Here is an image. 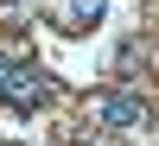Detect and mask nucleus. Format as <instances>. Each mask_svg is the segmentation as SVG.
I'll return each instance as SVG.
<instances>
[{
	"label": "nucleus",
	"instance_id": "1",
	"mask_svg": "<svg viewBox=\"0 0 159 146\" xmlns=\"http://www.w3.org/2000/svg\"><path fill=\"white\" fill-rule=\"evenodd\" d=\"M0 102H13L19 114H32L38 102H45V70H38L32 57H13L7 64V83H0Z\"/></svg>",
	"mask_w": 159,
	"mask_h": 146
},
{
	"label": "nucleus",
	"instance_id": "2",
	"mask_svg": "<svg viewBox=\"0 0 159 146\" xmlns=\"http://www.w3.org/2000/svg\"><path fill=\"white\" fill-rule=\"evenodd\" d=\"M96 114L108 127H147L153 121V108H147L140 89H102V95H96Z\"/></svg>",
	"mask_w": 159,
	"mask_h": 146
},
{
	"label": "nucleus",
	"instance_id": "3",
	"mask_svg": "<svg viewBox=\"0 0 159 146\" xmlns=\"http://www.w3.org/2000/svg\"><path fill=\"white\" fill-rule=\"evenodd\" d=\"M102 19V0H70V7H64V25H70V32H76V25H96Z\"/></svg>",
	"mask_w": 159,
	"mask_h": 146
},
{
	"label": "nucleus",
	"instance_id": "4",
	"mask_svg": "<svg viewBox=\"0 0 159 146\" xmlns=\"http://www.w3.org/2000/svg\"><path fill=\"white\" fill-rule=\"evenodd\" d=\"M7 64H13V57H7V51H0V83H7Z\"/></svg>",
	"mask_w": 159,
	"mask_h": 146
}]
</instances>
